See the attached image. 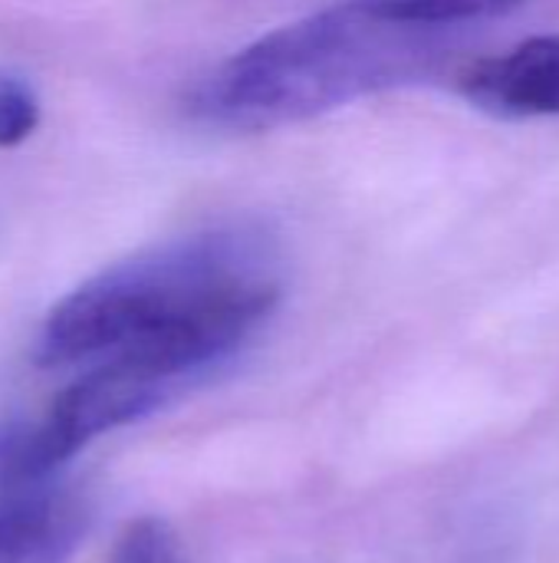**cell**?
Listing matches in <instances>:
<instances>
[{
    "label": "cell",
    "instance_id": "cell-4",
    "mask_svg": "<svg viewBox=\"0 0 559 563\" xmlns=\"http://www.w3.org/2000/svg\"><path fill=\"white\" fill-rule=\"evenodd\" d=\"M86 528V505L46 485L0 508V563H66Z\"/></svg>",
    "mask_w": 559,
    "mask_h": 563
},
{
    "label": "cell",
    "instance_id": "cell-8",
    "mask_svg": "<svg viewBox=\"0 0 559 563\" xmlns=\"http://www.w3.org/2000/svg\"><path fill=\"white\" fill-rule=\"evenodd\" d=\"M33 492L40 488L30 485L20 472V426H3L0 429V508Z\"/></svg>",
    "mask_w": 559,
    "mask_h": 563
},
{
    "label": "cell",
    "instance_id": "cell-1",
    "mask_svg": "<svg viewBox=\"0 0 559 563\" xmlns=\"http://www.w3.org/2000/svg\"><path fill=\"white\" fill-rule=\"evenodd\" d=\"M283 294L277 241L247 221L152 244L69 290L43 320L33 360L92 363L155 333L244 317L267 323Z\"/></svg>",
    "mask_w": 559,
    "mask_h": 563
},
{
    "label": "cell",
    "instance_id": "cell-3",
    "mask_svg": "<svg viewBox=\"0 0 559 563\" xmlns=\"http://www.w3.org/2000/svg\"><path fill=\"white\" fill-rule=\"evenodd\" d=\"M461 96L501 119L559 115V33L530 36L461 73Z\"/></svg>",
    "mask_w": 559,
    "mask_h": 563
},
{
    "label": "cell",
    "instance_id": "cell-2",
    "mask_svg": "<svg viewBox=\"0 0 559 563\" xmlns=\"http://www.w3.org/2000/svg\"><path fill=\"white\" fill-rule=\"evenodd\" d=\"M451 30L369 13L356 0L257 36L214 66L188 96V112L227 132H270L432 76Z\"/></svg>",
    "mask_w": 559,
    "mask_h": 563
},
{
    "label": "cell",
    "instance_id": "cell-5",
    "mask_svg": "<svg viewBox=\"0 0 559 563\" xmlns=\"http://www.w3.org/2000/svg\"><path fill=\"white\" fill-rule=\"evenodd\" d=\"M356 3L382 20L455 30L465 23H478V20L507 13V10L521 7L524 0H356Z\"/></svg>",
    "mask_w": 559,
    "mask_h": 563
},
{
    "label": "cell",
    "instance_id": "cell-7",
    "mask_svg": "<svg viewBox=\"0 0 559 563\" xmlns=\"http://www.w3.org/2000/svg\"><path fill=\"white\" fill-rule=\"evenodd\" d=\"M40 125V96L23 76L0 73V148L26 142Z\"/></svg>",
    "mask_w": 559,
    "mask_h": 563
},
{
    "label": "cell",
    "instance_id": "cell-6",
    "mask_svg": "<svg viewBox=\"0 0 559 563\" xmlns=\"http://www.w3.org/2000/svg\"><path fill=\"white\" fill-rule=\"evenodd\" d=\"M109 563H181V548L168 521L145 515L122 528Z\"/></svg>",
    "mask_w": 559,
    "mask_h": 563
}]
</instances>
